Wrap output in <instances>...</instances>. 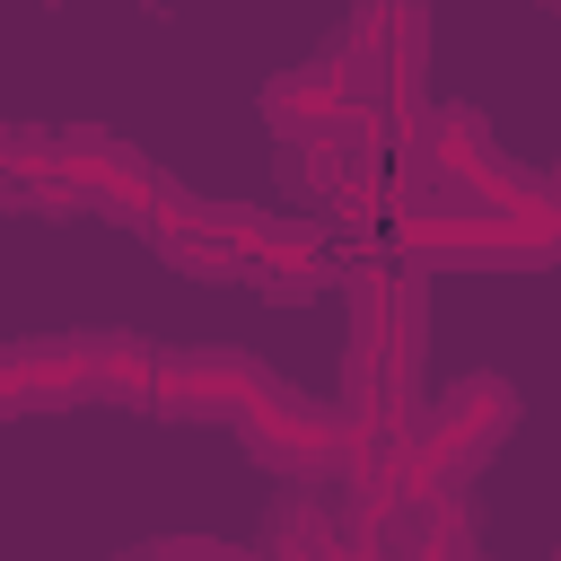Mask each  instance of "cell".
<instances>
[{
	"label": "cell",
	"instance_id": "7a4b0ae2",
	"mask_svg": "<svg viewBox=\"0 0 561 561\" xmlns=\"http://www.w3.org/2000/svg\"><path fill=\"white\" fill-rule=\"evenodd\" d=\"M351 438H359V430H351L342 412H316V403H298L289 386H280L272 403H254V412H245V447H254L263 465L298 473V482H307V473H324V465H342V456H351Z\"/></svg>",
	"mask_w": 561,
	"mask_h": 561
},
{
	"label": "cell",
	"instance_id": "277c9868",
	"mask_svg": "<svg viewBox=\"0 0 561 561\" xmlns=\"http://www.w3.org/2000/svg\"><path fill=\"white\" fill-rule=\"evenodd\" d=\"M149 561H245V552H228V543H202V535H167Z\"/></svg>",
	"mask_w": 561,
	"mask_h": 561
},
{
	"label": "cell",
	"instance_id": "6da1fadb",
	"mask_svg": "<svg viewBox=\"0 0 561 561\" xmlns=\"http://www.w3.org/2000/svg\"><path fill=\"white\" fill-rule=\"evenodd\" d=\"M508 412H517V394H508L500 377H465V386L403 438V473H412V491H447L456 473H473V465L508 438Z\"/></svg>",
	"mask_w": 561,
	"mask_h": 561
},
{
	"label": "cell",
	"instance_id": "5b68a950",
	"mask_svg": "<svg viewBox=\"0 0 561 561\" xmlns=\"http://www.w3.org/2000/svg\"><path fill=\"white\" fill-rule=\"evenodd\" d=\"M552 184H561V175H552Z\"/></svg>",
	"mask_w": 561,
	"mask_h": 561
},
{
	"label": "cell",
	"instance_id": "3957f363",
	"mask_svg": "<svg viewBox=\"0 0 561 561\" xmlns=\"http://www.w3.org/2000/svg\"><path fill=\"white\" fill-rule=\"evenodd\" d=\"M263 114L280 123V140H324V131L359 123V96L342 88L333 61H307V70H280V79L263 88Z\"/></svg>",
	"mask_w": 561,
	"mask_h": 561
}]
</instances>
